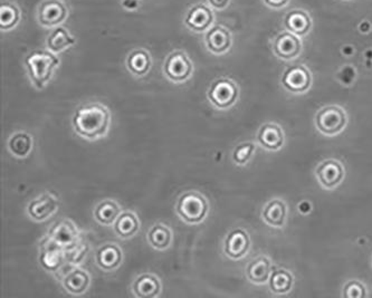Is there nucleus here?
<instances>
[{
  "label": "nucleus",
  "mask_w": 372,
  "mask_h": 298,
  "mask_svg": "<svg viewBox=\"0 0 372 298\" xmlns=\"http://www.w3.org/2000/svg\"><path fill=\"white\" fill-rule=\"evenodd\" d=\"M176 212L187 225H199L207 218L209 202L199 191H186L179 197Z\"/></svg>",
  "instance_id": "nucleus-3"
},
{
  "label": "nucleus",
  "mask_w": 372,
  "mask_h": 298,
  "mask_svg": "<svg viewBox=\"0 0 372 298\" xmlns=\"http://www.w3.org/2000/svg\"><path fill=\"white\" fill-rule=\"evenodd\" d=\"M315 175L323 188L333 189L344 180V169L336 160H325L317 165Z\"/></svg>",
  "instance_id": "nucleus-15"
},
{
  "label": "nucleus",
  "mask_w": 372,
  "mask_h": 298,
  "mask_svg": "<svg viewBox=\"0 0 372 298\" xmlns=\"http://www.w3.org/2000/svg\"><path fill=\"white\" fill-rule=\"evenodd\" d=\"M255 151V145L252 142H245L239 144L233 152L234 162L239 165H244L248 162Z\"/></svg>",
  "instance_id": "nucleus-33"
},
{
  "label": "nucleus",
  "mask_w": 372,
  "mask_h": 298,
  "mask_svg": "<svg viewBox=\"0 0 372 298\" xmlns=\"http://www.w3.org/2000/svg\"><path fill=\"white\" fill-rule=\"evenodd\" d=\"M74 44H75V38L64 27H58L54 29L46 40L48 50L54 54H60L73 46Z\"/></svg>",
  "instance_id": "nucleus-29"
},
{
  "label": "nucleus",
  "mask_w": 372,
  "mask_h": 298,
  "mask_svg": "<svg viewBox=\"0 0 372 298\" xmlns=\"http://www.w3.org/2000/svg\"><path fill=\"white\" fill-rule=\"evenodd\" d=\"M284 26L288 32L293 33L297 36H305L311 31L312 21L309 13L302 9H293L286 13L284 18Z\"/></svg>",
  "instance_id": "nucleus-21"
},
{
  "label": "nucleus",
  "mask_w": 372,
  "mask_h": 298,
  "mask_svg": "<svg viewBox=\"0 0 372 298\" xmlns=\"http://www.w3.org/2000/svg\"><path fill=\"white\" fill-rule=\"evenodd\" d=\"M257 140L265 149L276 151L283 145V130L276 124H264L257 134Z\"/></svg>",
  "instance_id": "nucleus-25"
},
{
  "label": "nucleus",
  "mask_w": 372,
  "mask_h": 298,
  "mask_svg": "<svg viewBox=\"0 0 372 298\" xmlns=\"http://www.w3.org/2000/svg\"><path fill=\"white\" fill-rule=\"evenodd\" d=\"M302 42L300 36L291 32H283L273 42V52L282 60H291L301 54Z\"/></svg>",
  "instance_id": "nucleus-14"
},
{
  "label": "nucleus",
  "mask_w": 372,
  "mask_h": 298,
  "mask_svg": "<svg viewBox=\"0 0 372 298\" xmlns=\"http://www.w3.org/2000/svg\"><path fill=\"white\" fill-rule=\"evenodd\" d=\"M192 73H194V64L182 50H175L165 58L163 74L173 83H185L192 77Z\"/></svg>",
  "instance_id": "nucleus-5"
},
{
  "label": "nucleus",
  "mask_w": 372,
  "mask_h": 298,
  "mask_svg": "<svg viewBox=\"0 0 372 298\" xmlns=\"http://www.w3.org/2000/svg\"><path fill=\"white\" fill-rule=\"evenodd\" d=\"M263 219L272 227H283L286 220V206L280 199H274L263 210Z\"/></svg>",
  "instance_id": "nucleus-28"
},
{
  "label": "nucleus",
  "mask_w": 372,
  "mask_h": 298,
  "mask_svg": "<svg viewBox=\"0 0 372 298\" xmlns=\"http://www.w3.org/2000/svg\"><path fill=\"white\" fill-rule=\"evenodd\" d=\"M210 7L217 11H224L229 7L231 0H208Z\"/></svg>",
  "instance_id": "nucleus-35"
},
{
  "label": "nucleus",
  "mask_w": 372,
  "mask_h": 298,
  "mask_svg": "<svg viewBox=\"0 0 372 298\" xmlns=\"http://www.w3.org/2000/svg\"><path fill=\"white\" fill-rule=\"evenodd\" d=\"M95 264L105 272H116L124 263V250L118 243H106L95 253Z\"/></svg>",
  "instance_id": "nucleus-10"
},
{
  "label": "nucleus",
  "mask_w": 372,
  "mask_h": 298,
  "mask_svg": "<svg viewBox=\"0 0 372 298\" xmlns=\"http://www.w3.org/2000/svg\"><path fill=\"white\" fill-rule=\"evenodd\" d=\"M344 296L348 298H361L366 296V288L363 284L358 280L346 282L344 288Z\"/></svg>",
  "instance_id": "nucleus-34"
},
{
  "label": "nucleus",
  "mask_w": 372,
  "mask_h": 298,
  "mask_svg": "<svg viewBox=\"0 0 372 298\" xmlns=\"http://www.w3.org/2000/svg\"><path fill=\"white\" fill-rule=\"evenodd\" d=\"M264 3L270 9H280L285 7L290 3V0H264Z\"/></svg>",
  "instance_id": "nucleus-36"
},
{
  "label": "nucleus",
  "mask_w": 372,
  "mask_h": 298,
  "mask_svg": "<svg viewBox=\"0 0 372 298\" xmlns=\"http://www.w3.org/2000/svg\"><path fill=\"white\" fill-rule=\"evenodd\" d=\"M239 96V85L226 77L216 79L208 87V101L217 110H229L237 102Z\"/></svg>",
  "instance_id": "nucleus-4"
},
{
  "label": "nucleus",
  "mask_w": 372,
  "mask_h": 298,
  "mask_svg": "<svg viewBox=\"0 0 372 298\" xmlns=\"http://www.w3.org/2000/svg\"><path fill=\"white\" fill-rule=\"evenodd\" d=\"M147 241L155 250H167L173 243V231L165 224H155L148 231Z\"/></svg>",
  "instance_id": "nucleus-23"
},
{
  "label": "nucleus",
  "mask_w": 372,
  "mask_h": 298,
  "mask_svg": "<svg viewBox=\"0 0 372 298\" xmlns=\"http://www.w3.org/2000/svg\"><path fill=\"white\" fill-rule=\"evenodd\" d=\"M121 214L122 207L114 199H104L93 211L94 219L102 226H113Z\"/></svg>",
  "instance_id": "nucleus-24"
},
{
  "label": "nucleus",
  "mask_w": 372,
  "mask_h": 298,
  "mask_svg": "<svg viewBox=\"0 0 372 298\" xmlns=\"http://www.w3.org/2000/svg\"><path fill=\"white\" fill-rule=\"evenodd\" d=\"M7 148L13 157L25 159L33 152L34 148L33 136L24 131L15 132L9 138Z\"/></svg>",
  "instance_id": "nucleus-26"
},
{
  "label": "nucleus",
  "mask_w": 372,
  "mask_h": 298,
  "mask_svg": "<svg viewBox=\"0 0 372 298\" xmlns=\"http://www.w3.org/2000/svg\"><path fill=\"white\" fill-rule=\"evenodd\" d=\"M40 263L45 270L55 274L66 264L65 248L46 236L40 243Z\"/></svg>",
  "instance_id": "nucleus-8"
},
{
  "label": "nucleus",
  "mask_w": 372,
  "mask_h": 298,
  "mask_svg": "<svg viewBox=\"0 0 372 298\" xmlns=\"http://www.w3.org/2000/svg\"><path fill=\"white\" fill-rule=\"evenodd\" d=\"M126 68L128 71L136 76V77H143L149 73L153 65V60L150 56L149 52L146 50H132L126 57Z\"/></svg>",
  "instance_id": "nucleus-22"
},
{
  "label": "nucleus",
  "mask_w": 372,
  "mask_h": 298,
  "mask_svg": "<svg viewBox=\"0 0 372 298\" xmlns=\"http://www.w3.org/2000/svg\"><path fill=\"white\" fill-rule=\"evenodd\" d=\"M140 227L139 217L133 211H122L116 223L113 224L114 233L121 239L133 238L139 233Z\"/></svg>",
  "instance_id": "nucleus-20"
},
{
  "label": "nucleus",
  "mask_w": 372,
  "mask_h": 298,
  "mask_svg": "<svg viewBox=\"0 0 372 298\" xmlns=\"http://www.w3.org/2000/svg\"><path fill=\"white\" fill-rule=\"evenodd\" d=\"M293 286V276L286 270H278L270 274V287L273 293L286 294Z\"/></svg>",
  "instance_id": "nucleus-30"
},
{
  "label": "nucleus",
  "mask_w": 372,
  "mask_h": 298,
  "mask_svg": "<svg viewBox=\"0 0 372 298\" xmlns=\"http://www.w3.org/2000/svg\"><path fill=\"white\" fill-rule=\"evenodd\" d=\"M214 23V13L207 6L196 5L187 13L185 24L196 33L206 32Z\"/></svg>",
  "instance_id": "nucleus-19"
},
{
  "label": "nucleus",
  "mask_w": 372,
  "mask_h": 298,
  "mask_svg": "<svg viewBox=\"0 0 372 298\" xmlns=\"http://www.w3.org/2000/svg\"><path fill=\"white\" fill-rule=\"evenodd\" d=\"M48 236L60 243L65 250L73 247L82 238L79 228L70 219H60L56 221L50 227Z\"/></svg>",
  "instance_id": "nucleus-12"
},
{
  "label": "nucleus",
  "mask_w": 372,
  "mask_h": 298,
  "mask_svg": "<svg viewBox=\"0 0 372 298\" xmlns=\"http://www.w3.org/2000/svg\"><path fill=\"white\" fill-rule=\"evenodd\" d=\"M21 11L16 5L11 3H3L0 5V28L9 31L19 23Z\"/></svg>",
  "instance_id": "nucleus-31"
},
{
  "label": "nucleus",
  "mask_w": 372,
  "mask_h": 298,
  "mask_svg": "<svg viewBox=\"0 0 372 298\" xmlns=\"http://www.w3.org/2000/svg\"><path fill=\"white\" fill-rule=\"evenodd\" d=\"M89 250V243L83 238L80 239L73 247L66 249V263L70 265H73V266L81 264V263L87 258Z\"/></svg>",
  "instance_id": "nucleus-32"
},
{
  "label": "nucleus",
  "mask_w": 372,
  "mask_h": 298,
  "mask_svg": "<svg viewBox=\"0 0 372 298\" xmlns=\"http://www.w3.org/2000/svg\"><path fill=\"white\" fill-rule=\"evenodd\" d=\"M315 126L325 136H336L346 126V114L339 106H325L315 116Z\"/></svg>",
  "instance_id": "nucleus-6"
},
{
  "label": "nucleus",
  "mask_w": 372,
  "mask_h": 298,
  "mask_svg": "<svg viewBox=\"0 0 372 298\" xmlns=\"http://www.w3.org/2000/svg\"><path fill=\"white\" fill-rule=\"evenodd\" d=\"M67 16V7L62 0H43L37 9V21L43 27L58 26Z\"/></svg>",
  "instance_id": "nucleus-9"
},
{
  "label": "nucleus",
  "mask_w": 372,
  "mask_h": 298,
  "mask_svg": "<svg viewBox=\"0 0 372 298\" xmlns=\"http://www.w3.org/2000/svg\"><path fill=\"white\" fill-rule=\"evenodd\" d=\"M60 282L67 293L74 296H81L87 293L91 286V276L87 270L75 266L60 280Z\"/></svg>",
  "instance_id": "nucleus-17"
},
{
  "label": "nucleus",
  "mask_w": 372,
  "mask_h": 298,
  "mask_svg": "<svg viewBox=\"0 0 372 298\" xmlns=\"http://www.w3.org/2000/svg\"><path fill=\"white\" fill-rule=\"evenodd\" d=\"M207 50L215 55H223L231 46V35L229 29L223 26H214L208 29L204 36Z\"/></svg>",
  "instance_id": "nucleus-18"
},
{
  "label": "nucleus",
  "mask_w": 372,
  "mask_h": 298,
  "mask_svg": "<svg viewBox=\"0 0 372 298\" xmlns=\"http://www.w3.org/2000/svg\"><path fill=\"white\" fill-rule=\"evenodd\" d=\"M111 123L110 110L99 102L81 105L72 118L74 132L87 141H97L108 136Z\"/></svg>",
  "instance_id": "nucleus-1"
},
{
  "label": "nucleus",
  "mask_w": 372,
  "mask_h": 298,
  "mask_svg": "<svg viewBox=\"0 0 372 298\" xmlns=\"http://www.w3.org/2000/svg\"><path fill=\"white\" fill-rule=\"evenodd\" d=\"M132 293L139 298H157L163 292L160 278L153 272H143L132 282Z\"/></svg>",
  "instance_id": "nucleus-16"
},
{
  "label": "nucleus",
  "mask_w": 372,
  "mask_h": 298,
  "mask_svg": "<svg viewBox=\"0 0 372 298\" xmlns=\"http://www.w3.org/2000/svg\"><path fill=\"white\" fill-rule=\"evenodd\" d=\"M60 206V198L50 191H46L29 202L26 209L27 215L36 223H43L55 215Z\"/></svg>",
  "instance_id": "nucleus-7"
},
{
  "label": "nucleus",
  "mask_w": 372,
  "mask_h": 298,
  "mask_svg": "<svg viewBox=\"0 0 372 298\" xmlns=\"http://www.w3.org/2000/svg\"><path fill=\"white\" fill-rule=\"evenodd\" d=\"M139 5L138 0H124V7L128 11H134V9H138Z\"/></svg>",
  "instance_id": "nucleus-37"
},
{
  "label": "nucleus",
  "mask_w": 372,
  "mask_h": 298,
  "mask_svg": "<svg viewBox=\"0 0 372 298\" xmlns=\"http://www.w3.org/2000/svg\"><path fill=\"white\" fill-rule=\"evenodd\" d=\"M251 248V238L247 231L241 228L234 229L226 237L224 251L226 256L233 260L244 258Z\"/></svg>",
  "instance_id": "nucleus-13"
},
{
  "label": "nucleus",
  "mask_w": 372,
  "mask_h": 298,
  "mask_svg": "<svg viewBox=\"0 0 372 298\" xmlns=\"http://www.w3.org/2000/svg\"><path fill=\"white\" fill-rule=\"evenodd\" d=\"M29 79L37 89H44L60 65V58L50 50H33L25 58Z\"/></svg>",
  "instance_id": "nucleus-2"
},
{
  "label": "nucleus",
  "mask_w": 372,
  "mask_h": 298,
  "mask_svg": "<svg viewBox=\"0 0 372 298\" xmlns=\"http://www.w3.org/2000/svg\"><path fill=\"white\" fill-rule=\"evenodd\" d=\"M312 77L305 66L293 65L288 67L282 76V84L292 93H305L311 87Z\"/></svg>",
  "instance_id": "nucleus-11"
},
{
  "label": "nucleus",
  "mask_w": 372,
  "mask_h": 298,
  "mask_svg": "<svg viewBox=\"0 0 372 298\" xmlns=\"http://www.w3.org/2000/svg\"><path fill=\"white\" fill-rule=\"evenodd\" d=\"M270 260L268 257L260 256L253 259L246 267V277L253 284H264L270 277Z\"/></svg>",
  "instance_id": "nucleus-27"
}]
</instances>
